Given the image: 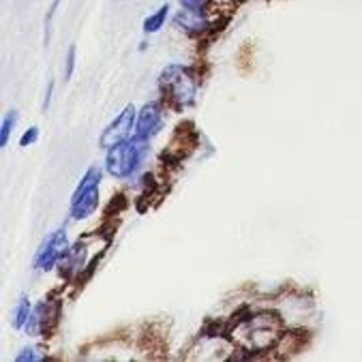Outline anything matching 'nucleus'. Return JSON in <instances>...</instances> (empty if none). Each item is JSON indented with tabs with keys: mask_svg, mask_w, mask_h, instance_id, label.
<instances>
[{
	"mask_svg": "<svg viewBox=\"0 0 362 362\" xmlns=\"http://www.w3.org/2000/svg\"><path fill=\"white\" fill-rule=\"evenodd\" d=\"M159 93L165 110L182 112L195 103L197 76L193 69L182 64H168L159 76Z\"/></svg>",
	"mask_w": 362,
	"mask_h": 362,
	"instance_id": "nucleus-1",
	"label": "nucleus"
},
{
	"mask_svg": "<svg viewBox=\"0 0 362 362\" xmlns=\"http://www.w3.org/2000/svg\"><path fill=\"white\" fill-rule=\"evenodd\" d=\"M283 320L274 311H264L257 315H249L240 326L234 328V334H238V341L243 343V349L249 351H268L274 349L279 339L283 337ZM253 358V356H251Z\"/></svg>",
	"mask_w": 362,
	"mask_h": 362,
	"instance_id": "nucleus-2",
	"label": "nucleus"
},
{
	"mask_svg": "<svg viewBox=\"0 0 362 362\" xmlns=\"http://www.w3.org/2000/svg\"><path fill=\"white\" fill-rule=\"evenodd\" d=\"M146 148H148V144L139 141L135 137L118 144V146L110 148L107 155H105V170L118 180L131 178L139 170V165L144 161V155H146Z\"/></svg>",
	"mask_w": 362,
	"mask_h": 362,
	"instance_id": "nucleus-3",
	"label": "nucleus"
},
{
	"mask_svg": "<svg viewBox=\"0 0 362 362\" xmlns=\"http://www.w3.org/2000/svg\"><path fill=\"white\" fill-rule=\"evenodd\" d=\"M197 144H199V135L195 131V124L191 120H185L176 127L168 148L161 153V161L168 165H178L197 148Z\"/></svg>",
	"mask_w": 362,
	"mask_h": 362,
	"instance_id": "nucleus-4",
	"label": "nucleus"
},
{
	"mask_svg": "<svg viewBox=\"0 0 362 362\" xmlns=\"http://www.w3.org/2000/svg\"><path fill=\"white\" fill-rule=\"evenodd\" d=\"M62 300L60 298H45L33 307L30 320L26 324V334L30 337H49L60 324Z\"/></svg>",
	"mask_w": 362,
	"mask_h": 362,
	"instance_id": "nucleus-5",
	"label": "nucleus"
},
{
	"mask_svg": "<svg viewBox=\"0 0 362 362\" xmlns=\"http://www.w3.org/2000/svg\"><path fill=\"white\" fill-rule=\"evenodd\" d=\"M66 249H69V238H66L64 228L52 232V234L41 243V247H39L37 253H35V259H33L35 270H41V272L52 270L54 266H58V262H60V257L66 253Z\"/></svg>",
	"mask_w": 362,
	"mask_h": 362,
	"instance_id": "nucleus-6",
	"label": "nucleus"
},
{
	"mask_svg": "<svg viewBox=\"0 0 362 362\" xmlns=\"http://www.w3.org/2000/svg\"><path fill=\"white\" fill-rule=\"evenodd\" d=\"M135 120H137V112L131 103L118 114V118L114 122H110L105 127V131L101 133V139H99V146L103 151H110V148L118 146V144L131 139V133L135 131Z\"/></svg>",
	"mask_w": 362,
	"mask_h": 362,
	"instance_id": "nucleus-7",
	"label": "nucleus"
},
{
	"mask_svg": "<svg viewBox=\"0 0 362 362\" xmlns=\"http://www.w3.org/2000/svg\"><path fill=\"white\" fill-rule=\"evenodd\" d=\"M161 127H163V103L151 101L137 112L133 137L148 144L161 131Z\"/></svg>",
	"mask_w": 362,
	"mask_h": 362,
	"instance_id": "nucleus-8",
	"label": "nucleus"
},
{
	"mask_svg": "<svg viewBox=\"0 0 362 362\" xmlns=\"http://www.w3.org/2000/svg\"><path fill=\"white\" fill-rule=\"evenodd\" d=\"M86 243L84 240H78L74 247H69L66 253L60 257L58 262V272L60 276H64L66 281L78 276L82 270H84V264H86Z\"/></svg>",
	"mask_w": 362,
	"mask_h": 362,
	"instance_id": "nucleus-9",
	"label": "nucleus"
},
{
	"mask_svg": "<svg viewBox=\"0 0 362 362\" xmlns=\"http://www.w3.org/2000/svg\"><path fill=\"white\" fill-rule=\"evenodd\" d=\"M174 26L191 37H199L208 30H212V24L208 22L206 13H197V11H187L182 9L176 18H174Z\"/></svg>",
	"mask_w": 362,
	"mask_h": 362,
	"instance_id": "nucleus-10",
	"label": "nucleus"
},
{
	"mask_svg": "<svg viewBox=\"0 0 362 362\" xmlns=\"http://www.w3.org/2000/svg\"><path fill=\"white\" fill-rule=\"evenodd\" d=\"M97 206H99V187L86 191L78 199H71V216H74L76 221L88 219L90 214H95Z\"/></svg>",
	"mask_w": 362,
	"mask_h": 362,
	"instance_id": "nucleus-11",
	"label": "nucleus"
},
{
	"mask_svg": "<svg viewBox=\"0 0 362 362\" xmlns=\"http://www.w3.org/2000/svg\"><path fill=\"white\" fill-rule=\"evenodd\" d=\"M30 313H33V307H30L28 298L22 296V298L18 300V305L13 307V311H11V326H13L16 330L26 328V324H28V320H30Z\"/></svg>",
	"mask_w": 362,
	"mask_h": 362,
	"instance_id": "nucleus-12",
	"label": "nucleus"
},
{
	"mask_svg": "<svg viewBox=\"0 0 362 362\" xmlns=\"http://www.w3.org/2000/svg\"><path fill=\"white\" fill-rule=\"evenodd\" d=\"M168 16H170V5L159 7V11H155L153 16H148L146 20H144V33H146V35H153V33L161 30V28L165 26Z\"/></svg>",
	"mask_w": 362,
	"mask_h": 362,
	"instance_id": "nucleus-13",
	"label": "nucleus"
},
{
	"mask_svg": "<svg viewBox=\"0 0 362 362\" xmlns=\"http://www.w3.org/2000/svg\"><path fill=\"white\" fill-rule=\"evenodd\" d=\"M16 124H18V112L11 110V112L5 116V120H3V127H0V146H3V148L9 144V137H11Z\"/></svg>",
	"mask_w": 362,
	"mask_h": 362,
	"instance_id": "nucleus-14",
	"label": "nucleus"
},
{
	"mask_svg": "<svg viewBox=\"0 0 362 362\" xmlns=\"http://www.w3.org/2000/svg\"><path fill=\"white\" fill-rule=\"evenodd\" d=\"M62 3V0H54V3L49 5L47 13H45V20H43V43L49 45V39H52V24H54V18H56V11H58V5Z\"/></svg>",
	"mask_w": 362,
	"mask_h": 362,
	"instance_id": "nucleus-15",
	"label": "nucleus"
},
{
	"mask_svg": "<svg viewBox=\"0 0 362 362\" xmlns=\"http://www.w3.org/2000/svg\"><path fill=\"white\" fill-rule=\"evenodd\" d=\"M127 206H129L127 197H124L122 193H118L116 197H112V202H110V204H107V208H105V219H112L114 214L118 216Z\"/></svg>",
	"mask_w": 362,
	"mask_h": 362,
	"instance_id": "nucleus-16",
	"label": "nucleus"
},
{
	"mask_svg": "<svg viewBox=\"0 0 362 362\" xmlns=\"http://www.w3.org/2000/svg\"><path fill=\"white\" fill-rule=\"evenodd\" d=\"M180 3V7L182 9H187V11H197V13H206L208 11V7H210V3L212 0H178Z\"/></svg>",
	"mask_w": 362,
	"mask_h": 362,
	"instance_id": "nucleus-17",
	"label": "nucleus"
},
{
	"mask_svg": "<svg viewBox=\"0 0 362 362\" xmlns=\"http://www.w3.org/2000/svg\"><path fill=\"white\" fill-rule=\"evenodd\" d=\"M74 71H76V45H71L64 58V80H71Z\"/></svg>",
	"mask_w": 362,
	"mask_h": 362,
	"instance_id": "nucleus-18",
	"label": "nucleus"
},
{
	"mask_svg": "<svg viewBox=\"0 0 362 362\" xmlns=\"http://www.w3.org/2000/svg\"><path fill=\"white\" fill-rule=\"evenodd\" d=\"M39 139V127H30L22 137H20V146L22 148H28V146H33V144Z\"/></svg>",
	"mask_w": 362,
	"mask_h": 362,
	"instance_id": "nucleus-19",
	"label": "nucleus"
},
{
	"mask_svg": "<svg viewBox=\"0 0 362 362\" xmlns=\"http://www.w3.org/2000/svg\"><path fill=\"white\" fill-rule=\"evenodd\" d=\"M35 351H37L35 347H24V349H22V354H18V356H16V360H18V362H26V360H39L41 356H37Z\"/></svg>",
	"mask_w": 362,
	"mask_h": 362,
	"instance_id": "nucleus-20",
	"label": "nucleus"
},
{
	"mask_svg": "<svg viewBox=\"0 0 362 362\" xmlns=\"http://www.w3.org/2000/svg\"><path fill=\"white\" fill-rule=\"evenodd\" d=\"M52 93H54V82L47 84V90H45V101H43V110L47 112L49 110V103H52Z\"/></svg>",
	"mask_w": 362,
	"mask_h": 362,
	"instance_id": "nucleus-21",
	"label": "nucleus"
}]
</instances>
